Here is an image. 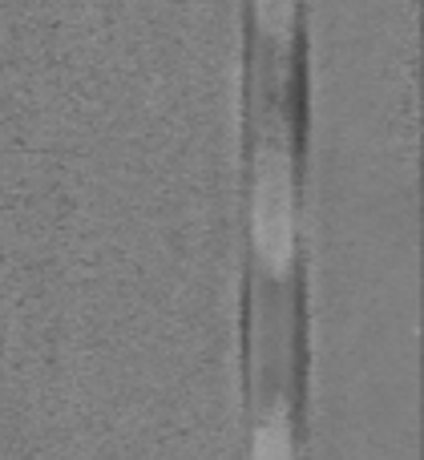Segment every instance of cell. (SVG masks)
Returning a JSON list of instances; mask_svg holds the SVG:
<instances>
[{
  "label": "cell",
  "mask_w": 424,
  "mask_h": 460,
  "mask_svg": "<svg viewBox=\"0 0 424 460\" xmlns=\"http://www.w3.org/2000/svg\"><path fill=\"white\" fill-rule=\"evenodd\" d=\"M251 8H255V29L263 37V45H271L283 57L296 40L299 0H251Z\"/></svg>",
  "instance_id": "cell-3"
},
{
  "label": "cell",
  "mask_w": 424,
  "mask_h": 460,
  "mask_svg": "<svg viewBox=\"0 0 424 460\" xmlns=\"http://www.w3.org/2000/svg\"><path fill=\"white\" fill-rule=\"evenodd\" d=\"M251 251L267 279L283 283L299 262V190H296V162L283 121L259 134L255 178H251Z\"/></svg>",
  "instance_id": "cell-1"
},
{
  "label": "cell",
  "mask_w": 424,
  "mask_h": 460,
  "mask_svg": "<svg viewBox=\"0 0 424 460\" xmlns=\"http://www.w3.org/2000/svg\"><path fill=\"white\" fill-rule=\"evenodd\" d=\"M247 460H299L296 424H291V408L283 400H271L259 412L247 440Z\"/></svg>",
  "instance_id": "cell-2"
}]
</instances>
